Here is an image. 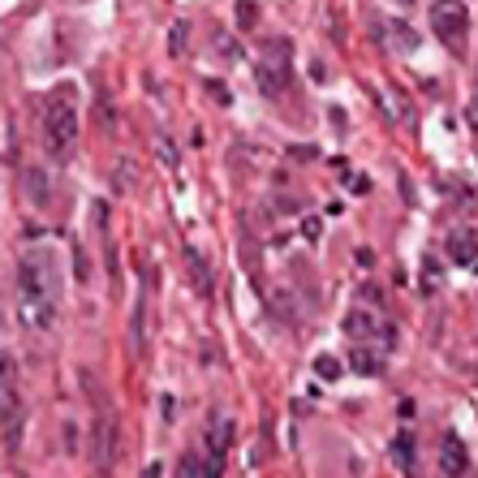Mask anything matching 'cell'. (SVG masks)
I'll return each mask as SVG.
<instances>
[{
    "mask_svg": "<svg viewBox=\"0 0 478 478\" xmlns=\"http://www.w3.org/2000/svg\"><path fill=\"white\" fill-rule=\"evenodd\" d=\"M392 461H397L406 474H414V440H409V435H397V440H392Z\"/></svg>",
    "mask_w": 478,
    "mask_h": 478,
    "instance_id": "12",
    "label": "cell"
},
{
    "mask_svg": "<svg viewBox=\"0 0 478 478\" xmlns=\"http://www.w3.org/2000/svg\"><path fill=\"white\" fill-rule=\"evenodd\" d=\"M302 233H306V238H319V220H314V215H311V220H302Z\"/></svg>",
    "mask_w": 478,
    "mask_h": 478,
    "instance_id": "24",
    "label": "cell"
},
{
    "mask_svg": "<svg viewBox=\"0 0 478 478\" xmlns=\"http://www.w3.org/2000/svg\"><path fill=\"white\" fill-rule=\"evenodd\" d=\"M388 30H392V44H401V48H418V35H409L406 22H388Z\"/></svg>",
    "mask_w": 478,
    "mask_h": 478,
    "instance_id": "16",
    "label": "cell"
},
{
    "mask_svg": "<svg viewBox=\"0 0 478 478\" xmlns=\"http://www.w3.org/2000/svg\"><path fill=\"white\" fill-rule=\"evenodd\" d=\"M13 302H18V319L30 332H48L56 323V289L39 259H22L13 267Z\"/></svg>",
    "mask_w": 478,
    "mask_h": 478,
    "instance_id": "1",
    "label": "cell"
},
{
    "mask_svg": "<svg viewBox=\"0 0 478 478\" xmlns=\"http://www.w3.org/2000/svg\"><path fill=\"white\" fill-rule=\"evenodd\" d=\"M440 470H444V478H465V470H470V453L453 431L440 440Z\"/></svg>",
    "mask_w": 478,
    "mask_h": 478,
    "instance_id": "8",
    "label": "cell"
},
{
    "mask_svg": "<svg viewBox=\"0 0 478 478\" xmlns=\"http://www.w3.org/2000/svg\"><path fill=\"white\" fill-rule=\"evenodd\" d=\"M255 18H259V9H255L250 0H241V4H238V26H241V30H250V26H255Z\"/></svg>",
    "mask_w": 478,
    "mask_h": 478,
    "instance_id": "18",
    "label": "cell"
},
{
    "mask_svg": "<svg viewBox=\"0 0 478 478\" xmlns=\"http://www.w3.org/2000/svg\"><path fill=\"white\" fill-rule=\"evenodd\" d=\"M215 52H224V56H229V61H238V56H241L238 39H224V35H220V39H215Z\"/></svg>",
    "mask_w": 478,
    "mask_h": 478,
    "instance_id": "20",
    "label": "cell"
},
{
    "mask_svg": "<svg viewBox=\"0 0 478 478\" xmlns=\"http://www.w3.org/2000/svg\"><path fill=\"white\" fill-rule=\"evenodd\" d=\"M207 91H212V96H215V104H229V91H224L220 82H207Z\"/></svg>",
    "mask_w": 478,
    "mask_h": 478,
    "instance_id": "23",
    "label": "cell"
},
{
    "mask_svg": "<svg viewBox=\"0 0 478 478\" xmlns=\"http://www.w3.org/2000/svg\"><path fill=\"white\" fill-rule=\"evenodd\" d=\"M186 39H190V22H172V30H168V52L181 56V52H186Z\"/></svg>",
    "mask_w": 478,
    "mask_h": 478,
    "instance_id": "13",
    "label": "cell"
},
{
    "mask_svg": "<svg viewBox=\"0 0 478 478\" xmlns=\"http://www.w3.org/2000/svg\"><path fill=\"white\" fill-rule=\"evenodd\" d=\"M449 259L461 267H478V233L474 229H457L449 238Z\"/></svg>",
    "mask_w": 478,
    "mask_h": 478,
    "instance_id": "9",
    "label": "cell"
},
{
    "mask_svg": "<svg viewBox=\"0 0 478 478\" xmlns=\"http://www.w3.org/2000/svg\"><path fill=\"white\" fill-rule=\"evenodd\" d=\"M73 91L65 87L56 99H48V113H44V143L52 155H65L78 143V108H73Z\"/></svg>",
    "mask_w": 478,
    "mask_h": 478,
    "instance_id": "2",
    "label": "cell"
},
{
    "mask_svg": "<svg viewBox=\"0 0 478 478\" xmlns=\"http://www.w3.org/2000/svg\"><path fill=\"white\" fill-rule=\"evenodd\" d=\"M465 26H470V18H465V4H461V0H435V4H431V30H435L449 48H457V39L465 35Z\"/></svg>",
    "mask_w": 478,
    "mask_h": 478,
    "instance_id": "5",
    "label": "cell"
},
{
    "mask_svg": "<svg viewBox=\"0 0 478 478\" xmlns=\"http://www.w3.org/2000/svg\"><path fill=\"white\" fill-rule=\"evenodd\" d=\"M186 267H190V276H194V289L207 298V293H212V267H207V259H203L198 250L186 246Z\"/></svg>",
    "mask_w": 478,
    "mask_h": 478,
    "instance_id": "11",
    "label": "cell"
},
{
    "mask_svg": "<svg viewBox=\"0 0 478 478\" xmlns=\"http://www.w3.org/2000/svg\"><path fill=\"white\" fill-rule=\"evenodd\" d=\"M155 151H160L164 168H177V147H172V138H168V134H155Z\"/></svg>",
    "mask_w": 478,
    "mask_h": 478,
    "instance_id": "17",
    "label": "cell"
},
{
    "mask_svg": "<svg viewBox=\"0 0 478 478\" xmlns=\"http://www.w3.org/2000/svg\"><path fill=\"white\" fill-rule=\"evenodd\" d=\"M0 431H4V453H13L18 449V440H22V401H18V392H13V362L4 358V388H0Z\"/></svg>",
    "mask_w": 478,
    "mask_h": 478,
    "instance_id": "4",
    "label": "cell"
},
{
    "mask_svg": "<svg viewBox=\"0 0 478 478\" xmlns=\"http://www.w3.org/2000/svg\"><path fill=\"white\" fill-rule=\"evenodd\" d=\"M285 82H289V48L281 39H267V56L255 65V87L264 96L281 99L285 96Z\"/></svg>",
    "mask_w": 478,
    "mask_h": 478,
    "instance_id": "3",
    "label": "cell"
},
{
    "mask_svg": "<svg viewBox=\"0 0 478 478\" xmlns=\"http://www.w3.org/2000/svg\"><path fill=\"white\" fill-rule=\"evenodd\" d=\"M465 125H470V130H478V96L465 104Z\"/></svg>",
    "mask_w": 478,
    "mask_h": 478,
    "instance_id": "22",
    "label": "cell"
},
{
    "mask_svg": "<svg viewBox=\"0 0 478 478\" xmlns=\"http://www.w3.org/2000/svg\"><path fill=\"white\" fill-rule=\"evenodd\" d=\"M345 328L358 336V345H375V349H392V340H397V332L371 311H349L345 314Z\"/></svg>",
    "mask_w": 478,
    "mask_h": 478,
    "instance_id": "6",
    "label": "cell"
},
{
    "mask_svg": "<svg viewBox=\"0 0 478 478\" xmlns=\"http://www.w3.org/2000/svg\"><path fill=\"white\" fill-rule=\"evenodd\" d=\"M349 366H354L358 375H383V349H375V345H354Z\"/></svg>",
    "mask_w": 478,
    "mask_h": 478,
    "instance_id": "10",
    "label": "cell"
},
{
    "mask_svg": "<svg viewBox=\"0 0 478 478\" xmlns=\"http://www.w3.org/2000/svg\"><path fill=\"white\" fill-rule=\"evenodd\" d=\"M314 375H319V380H328V383H336L340 380V362L328 358V354H323V358H314Z\"/></svg>",
    "mask_w": 478,
    "mask_h": 478,
    "instance_id": "15",
    "label": "cell"
},
{
    "mask_svg": "<svg viewBox=\"0 0 478 478\" xmlns=\"http://www.w3.org/2000/svg\"><path fill=\"white\" fill-rule=\"evenodd\" d=\"M181 478H203V470H198V457H181Z\"/></svg>",
    "mask_w": 478,
    "mask_h": 478,
    "instance_id": "21",
    "label": "cell"
},
{
    "mask_svg": "<svg viewBox=\"0 0 478 478\" xmlns=\"http://www.w3.org/2000/svg\"><path fill=\"white\" fill-rule=\"evenodd\" d=\"M4 164H18V151H13V121H4Z\"/></svg>",
    "mask_w": 478,
    "mask_h": 478,
    "instance_id": "19",
    "label": "cell"
},
{
    "mask_svg": "<svg viewBox=\"0 0 478 478\" xmlns=\"http://www.w3.org/2000/svg\"><path fill=\"white\" fill-rule=\"evenodd\" d=\"M26 190H30L35 203H48V181H44V172H39V168H30V172H26Z\"/></svg>",
    "mask_w": 478,
    "mask_h": 478,
    "instance_id": "14",
    "label": "cell"
},
{
    "mask_svg": "<svg viewBox=\"0 0 478 478\" xmlns=\"http://www.w3.org/2000/svg\"><path fill=\"white\" fill-rule=\"evenodd\" d=\"M113 453H117V427H113V418H108V414H99L96 431H91V461H96L99 474H108V470H113Z\"/></svg>",
    "mask_w": 478,
    "mask_h": 478,
    "instance_id": "7",
    "label": "cell"
},
{
    "mask_svg": "<svg viewBox=\"0 0 478 478\" xmlns=\"http://www.w3.org/2000/svg\"><path fill=\"white\" fill-rule=\"evenodd\" d=\"M18 478H22V474H18Z\"/></svg>",
    "mask_w": 478,
    "mask_h": 478,
    "instance_id": "25",
    "label": "cell"
}]
</instances>
